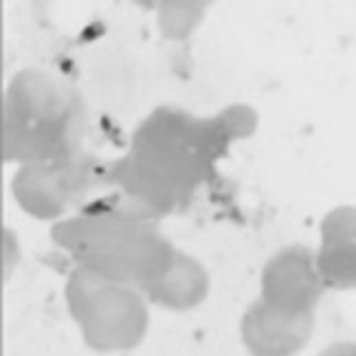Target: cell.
Returning <instances> with one entry per match:
<instances>
[{
    "label": "cell",
    "instance_id": "cell-1",
    "mask_svg": "<svg viewBox=\"0 0 356 356\" xmlns=\"http://www.w3.org/2000/svg\"><path fill=\"white\" fill-rule=\"evenodd\" d=\"M255 128L257 115L246 104L211 117L161 106L136 126L128 152L106 168L115 198L106 202L159 220L194 196L229 145Z\"/></svg>",
    "mask_w": 356,
    "mask_h": 356
},
{
    "label": "cell",
    "instance_id": "cell-2",
    "mask_svg": "<svg viewBox=\"0 0 356 356\" xmlns=\"http://www.w3.org/2000/svg\"><path fill=\"white\" fill-rule=\"evenodd\" d=\"M51 238L75 266L145 291L172 264L178 249L156 220L102 202L56 222Z\"/></svg>",
    "mask_w": 356,
    "mask_h": 356
},
{
    "label": "cell",
    "instance_id": "cell-3",
    "mask_svg": "<svg viewBox=\"0 0 356 356\" xmlns=\"http://www.w3.org/2000/svg\"><path fill=\"white\" fill-rule=\"evenodd\" d=\"M0 152L5 163H38L84 149L88 108L62 75L24 68L13 75L0 108Z\"/></svg>",
    "mask_w": 356,
    "mask_h": 356
},
{
    "label": "cell",
    "instance_id": "cell-4",
    "mask_svg": "<svg viewBox=\"0 0 356 356\" xmlns=\"http://www.w3.org/2000/svg\"><path fill=\"white\" fill-rule=\"evenodd\" d=\"M64 295L68 312L92 350L126 352L145 339L149 301L143 291L75 266Z\"/></svg>",
    "mask_w": 356,
    "mask_h": 356
},
{
    "label": "cell",
    "instance_id": "cell-5",
    "mask_svg": "<svg viewBox=\"0 0 356 356\" xmlns=\"http://www.w3.org/2000/svg\"><path fill=\"white\" fill-rule=\"evenodd\" d=\"M102 178L97 159L79 149L75 154L18 165L11 178V194L18 207L35 220L53 225L77 213Z\"/></svg>",
    "mask_w": 356,
    "mask_h": 356
},
{
    "label": "cell",
    "instance_id": "cell-6",
    "mask_svg": "<svg viewBox=\"0 0 356 356\" xmlns=\"http://www.w3.org/2000/svg\"><path fill=\"white\" fill-rule=\"evenodd\" d=\"M323 284L317 255L306 246H286L264 264L259 299L286 312L310 314Z\"/></svg>",
    "mask_w": 356,
    "mask_h": 356
},
{
    "label": "cell",
    "instance_id": "cell-7",
    "mask_svg": "<svg viewBox=\"0 0 356 356\" xmlns=\"http://www.w3.org/2000/svg\"><path fill=\"white\" fill-rule=\"evenodd\" d=\"M312 332V312L295 314L255 299L246 308L240 337L251 356H293L308 343Z\"/></svg>",
    "mask_w": 356,
    "mask_h": 356
},
{
    "label": "cell",
    "instance_id": "cell-8",
    "mask_svg": "<svg viewBox=\"0 0 356 356\" xmlns=\"http://www.w3.org/2000/svg\"><path fill=\"white\" fill-rule=\"evenodd\" d=\"M149 306L172 312H187L198 308L209 293V275L194 255L176 251L170 268L143 291Z\"/></svg>",
    "mask_w": 356,
    "mask_h": 356
},
{
    "label": "cell",
    "instance_id": "cell-9",
    "mask_svg": "<svg viewBox=\"0 0 356 356\" xmlns=\"http://www.w3.org/2000/svg\"><path fill=\"white\" fill-rule=\"evenodd\" d=\"M202 3H163L159 7V26L165 38L181 40L187 38L202 20Z\"/></svg>",
    "mask_w": 356,
    "mask_h": 356
},
{
    "label": "cell",
    "instance_id": "cell-10",
    "mask_svg": "<svg viewBox=\"0 0 356 356\" xmlns=\"http://www.w3.org/2000/svg\"><path fill=\"white\" fill-rule=\"evenodd\" d=\"M20 259V249H18V240L16 234L11 229H3V273H5V280L13 273Z\"/></svg>",
    "mask_w": 356,
    "mask_h": 356
}]
</instances>
